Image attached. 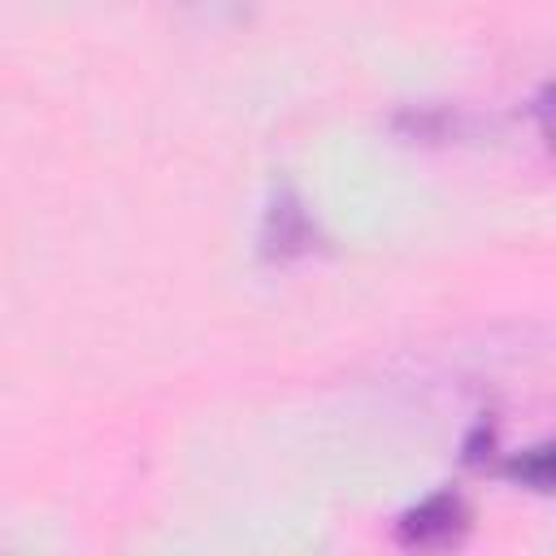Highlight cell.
Segmentation results:
<instances>
[{
    "mask_svg": "<svg viewBox=\"0 0 556 556\" xmlns=\"http://www.w3.org/2000/svg\"><path fill=\"white\" fill-rule=\"evenodd\" d=\"M269 226L278 230V235H269V239H278V243H274L278 252H300V248H308V222H304L300 204H291V200L274 204V208H269Z\"/></svg>",
    "mask_w": 556,
    "mask_h": 556,
    "instance_id": "7a4b0ae2",
    "label": "cell"
},
{
    "mask_svg": "<svg viewBox=\"0 0 556 556\" xmlns=\"http://www.w3.org/2000/svg\"><path fill=\"white\" fill-rule=\"evenodd\" d=\"M513 473H517L521 482H530L534 491H543V486L552 482V452H547V447H534L526 460L513 465Z\"/></svg>",
    "mask_w": 556,
    "mask_h": 556,
    "instance_id": "3957f363",
    "label": "cell"
},
{
    "mask_svg": "<svg viewBox=\"0 0 556 556\" xmlns=\"http://www.w3.org/2000/svg\"><path fill=\"white\" fill-rule=\"evenodd\" d=\"M465 526H469V513H465V504L456 495H430L426 504L404 513L400 539L408 547H443V543H456Z\"/></svg>",
    "mask_w": 556,
    "mask_h": 556,
    "instance_id": "6da1fadb",
    "label": "cell"
}]
</instances>
